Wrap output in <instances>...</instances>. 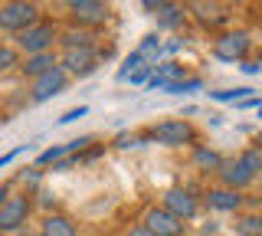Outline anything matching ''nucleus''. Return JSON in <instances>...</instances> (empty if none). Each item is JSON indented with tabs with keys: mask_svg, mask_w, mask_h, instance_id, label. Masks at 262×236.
I'll return each instance as SVG.
<instances>
[{
	"mask_svg": "<svg viewBox=\"0 0 262 236\" xmlns=\"http://www.w3.org/2000/svg\"><path fill=\"white\" fill-rule=\"evenodd\" d=\"M239 233L243 236H262V217L259 213H246L239 220Z\"/></svg>",
	"mask_w": 262,
	"mask_h": 236,
	"instance_id": "b1692460",
	"label": "nucleus"
},
{
	"mask_svg": "<svg viewBox=\"0 0 262 236\" xmlns=\"http://www.w3.org/2000/svg\"><path fill=\"white\" fill-rule=\"evenodd\" d=\"M16 154H20V151H10V154H4V158H0V167H7V164H10V161L16 158Z\"/></svg>",
	"mask_w": 262,
	"mask_h": 236,
	"instance_id": "2f4dec72",
	"label": "nucleus"
},
{
	"mask_svg": "<svg viewBox=\"0 0 262 236\" xmlns=\"http://www.w3.org/2000/svg\"><path fill=\"white\" fill-rule=\"evenodd\" d=\"M187 17H193L196 23H200V27H207V30H216V27H226L233 13H229L223 4L196 0V4H187Z\"/></svg>",
	"mask_w": 262,
	"mask_h": 236,
	"instance_id": "9d476101",
	"label": "nucleus"
},
{
	"mask_svg": "<svg viewBox=\"0 0 262 236\" xmlns=\"http://www.w3.org/2000/svg\"><path fill=\"white\" fill-rule=\"evenodd\" d=\"M249 92H256V89L243 85V89H223V92H210V95L216 102H243V99H249Z\"/></svg>",
	"mask_w": 262,
	"mask_h": 236,
	"instance_id": "5701e85b",
	"label": "nucleus"
},
{
	"mask_svg": "<svg viewBox=\"0 0 262 236\" xmlns=\"http://www.w3.org/2000/svg\"><path fill=\"white\" fill-rule=\"evenodd\" d=\"M0 236H4V233H0Z\"/></svg>",
	"mask_w": 262,
	"mask_h": 236,
	"instance_id": "e433bc0d",
	"label": "nucleus"
},
{
	"mask_svg": "<svg viewBox=\"0 0 262 236\" xmlns=\"http://www.w3.org/2000/svg\"><path fill=\"white\" fill-rule=\"evenodd\" d=\"M85 105H79V109H69V112H66V115L59 118V125H69V121H76V118H85Z\"/></svg>",
	"mask_w": 262,
	"mask_h": 236,
	"instance_id": "bb28decb",
	"label": "nucleus"
},
{
	"mask_svg": "<svg viewBox=\"0 0 262 236\" xmlns=\"http://www.w3.org/2000/svg\"><path fill=\"white\" fill-rule=\"evenodd\" d=\"M59 66L66 69L69 79L92 76L98 66V50L95 46H79V50H59Z\"/></svg>",
	"mask_w": 262,
	"mask_h": 236,
	"instance_id": "0eeeda50",
	"label": "nucleus"
},
{
	"mask_svg": "<svg viewBox=\"0 0 262 236\" xmlns=\"http://www.w3.org/2000/svg\"><path fill=\"white\" fill-rule=\"evenodd\" d=\"M161 207L167 210V213H174L180 223H187V220H193L200 213V200H196L193 190H187V187H170V190H164Z\"/></svg>",
	"mask_w": 262,
	"mask_h": 236,
	"instance_id": "6e6552de",
	"label": "nucleus"
},
{
	"mask_svg": "<svg viewBox=\"0 0 262 236\" xmlns=\"http://www.w3.org/2000/svg\"><path fill=\"white\" fill-rule=\"evenodd\" d=\"M10 194H13V184H4V187H0V207L7 203V197H10Z\"/></svg>",
	"mask_w": 262,
	"mask_h": 236,
	"instance_id": "7c9ffc66",
	"label": "nucleus"
},
{
	"mask_svg": "<svg viewBox=\"0 0 262 236\" xmlns=\"http://www.w3.org/2000/svg\"><path fill=\"white\" fill-rule=\"evenodd\" d=\"M20 181H23V187H27V194H30V190H36V187H39V167L23 170V174H20Z\"/></svg>",
	"mask_w": 262,
	"mask_h": 236,
	"instance_id": "a878e982",
	"label": "nucleus"
},
{
	"mask_svg": "<svg viewBox=\"0 0 262 236\" xmlns=\"http://www.w3.org/2000/svg\"><path fill=\"white\" fill-rule=\"evenodd\" d=\"M154 17H158V30H164V33H177V30L187 23V7L184 4H164V0H158Z\"/></svg>",
	"mask_w": 262,
	"mask_h": 236,
	"instance_id": "4468645a",
	"label": "nucleus"
},
{
	"mask_svg": "<svg viewBox=\"0 0 262 236\" xmlns=\"http://www.w3.org/2000/svg\"><path fill=\"white\" fill-rule=\"evenodd\" d=\"M59 33H62V27L56 20H39L36 27H30V30H23L20 36H16V53H23V56H39V53H53V46L59 43Z\"/></svg>",
	"mask_w": 262,
	"mask_h": 236,
	"instance_id": "f257e3e1",
	"label": "nucleus"
},
{
	"mask_svg": "<svg viewBox=\"0 0 262 236\" xmlns=\"http://www.w3.org/2000/svg\"><path fill=\"white\" fill-rule=\"evenodd\" d=\"M259 66H262V56H259Z\"/></svg>",
	"mask_w": 262,
	"mask_h": 236,
	"instance_id": "c9c22d12",
	"label": "nucleus"
},
{
	"mask_svg": "<svg viewBox=\"0 0 262 236\" xmlns=\"http://www.w3.org/2000/svg\"><path fill=\"white\" fill-rule=\"evenodd\" d=\"M10 69H20V53H16V46L0 43V72H10Z\"/></svg>",
	"mask_w": 262,
	"mask_h": 236,
	"instance_id": "4be33fe9",
	"label": "nucleus"
},
{
	"mask_svg": "<svg viewBox=\"0 0 262 236\" xmlns=\"http://www.w3.org/2000/svg\"><path fill=\"white\" fill-rule=\"evenodd\" d=\"M252 148H259V151H262V128L256 132V141H252Z\"/></svg>",
	"mask_w": 262,
	"mask_h": 236,
	"instance_id": "473e14b6",
	"label": "nucleus"
},
{
	"mask_svg": "<svg viewBox=\"0 0 262 236\" xmlns=\"http://www.w3.org/2000/svg\"><path fill=\"white\" fill-rule=\"evenodd\" d=\"M151 76H154V69L151 66H141L138 72H131L125 82H131V85H147V79H151Z\"/></svg>",
	"mask_w": 262,
	"mask_h": 236,
	"instance_id": "393cba45",
	"label": "nucleus"
},
{
	"mask_svg": "<svg viewBox=\"0 0 262 236\" xmlns=\"http://www.w3.org/2000/svg\"><path fill=\"white\" fill-rule=\"evenodd\" d=\"M256 184H262V174H259V177H256Z\"/></svg>",
	"mask_w": 262,
	"mask_h": 236,
	"instance_id": "f704fd0d",
	"label": "nucleus"
},
{
	"mask_svg": "<svg viewBox=\"0 0 262 236\" xmlns=\"http://www.w3.org/2000/svg\"><path fill=\"white\" fill-rule=\"evenodd\" d=\"M125 236H154V233L147 230V226H141V223H131L128 230H125Z\"/></svg>",
	"mask_w": 262,
	"mask_h": 236,
	"instance_id": "c85d7f7f",
	"label": "nucleus"
},
{
	"mask_svg": "<svg viewBox=\"0 0 262 236\" xmlns=\"http://www.w3.org/2000/svg\"><path fill=\"white\" fill-rule=\"evenodd\" d=\"M236 161H239V164L249 170V174H262V151L259 148H246L243 154H236Z\"/></svg>",
	"mask_w": 262,
	"mask_h": 236,
	"instance_id": "aec40b11",
	"label": "nucleus"
},
{
	"mask_svg": "<svg viewBox=\"0 0 262 236\" xmlns=\"http://www.w3.org/2000/svg\"><path fill=\"white\" fill-rule=\"evenodd\" d=\"M43 20V7L30 4V0H10V4H0V30L4 33L20 36L23 30L36 27Z\"/></svg>",
	"mask_w": 262,
	"mask_h": 236,
	"instance_id": "f03ea898",
	"label": "nucleus"
},
{
	"mask_svg": "<svg viewBox=\"0 0 262 236\" xmlns=\"http://www.w3.org/2000/svg\"><path fill=\"white\" fill-rule=\"evenodd\" d=\"M193 167H200L203 174H216L223 167V158L213 148H207V144H193Z\"/></svg>",
	"mask_w": 262,
	"mask_h": 236,
	"instance_id": "f3484780",
	"label": "nucleus"
},
{
	"mask_svg": "<svg viewBox=\"0 0 262 236\" xmlns=\"http://www.w3.org/2000/svg\"><path fill=\"white\" fill-rule=\"evenodd\" d=\"M154 76L161 79V82H180V79H187V69L180 66L177 59H164L154 66Z\"/></svg>",
	"mask_w": 262,
	"mask_h": 236,
	"instance_id": "6ab92c4d",
	"label": "nucleus"
},
{
	"mask_svg": "<svg viewBox=\"0 0 262 236\" xmlns=\"http://www.w3.org/2000/svg\"><path fill=\"white\" fill-rule=\"evenodd\" d=\"M66 85H69V76H66V69H62V66H56V69H49L46 76L33 79V85H30V99H33V102H46V99H53V95L66 92Z\"/></svg>",
	"mask_w": 262,
	"mask_h": 236,
	"instance_id": "9b49d317",
	"label": "nucleus"
},
{
	"mask_svg": "<svg viewBox=\"0 0 262 236\" xmlns=\"http://www.w3.org/2000/svg\"><path fill=\"white\" fill-rule=\"evenodd\" d=\"M69 154V148L66 144H56V148H46L43 154L36 158V167H53V164H59V161Z\"/></svg>",
	"mask_w": 262,
	"mask_h": 236,
	"instance_id": "412c9836",
	"label": "nucleus"
},
{
	"mask_svg": "<svg viewBox=\"0 0 262 236\" xmlns=\"http://www.w3.org/2000/svg\"><path fill=\"white\" fill-rule=\"evenodd\" d=\"M249 50H252V36L246 30H226L210 46L213 59H220V62H246Z\"/></svg>",
	"mask_w": 262,
	"mask_h": 236,
	"instance_id": "20e7f679",
	"label": "nucleus"
},
{
	"mask_svg": "<svg viewBox=\"0 0 262 236\" xmlns=\"http://www.w3.org/2000/svg\"><path fill=\"white\" fill-rule=\"evenodd\" d=\"M59 46L62 50H79V46H95V33L82 27H69L59 33Z\"/></svg>",
	"mask_w": 262,
	"mask_h": 236,
	"instance_id": "a211bd4d",
	"label": "nucleus"
},
{
	"mask_svg": "<svg viewBox=\"0 0 262 236\" xmlns=\"http://www.w3.org/2000/svg\"><path fill=\"white\" fill-rule=\"evenodd\" d=\"M39 236H79V226L66 213H46L39 220Z\"/></svg>",
	"mask_w": 262,
	"mask_h": 236,
	"instance_id": "2eb2a0df",
	"label": "nucleus"
},
{
	"mask_svg": "<svg viewBox=\"0 0 262 236\" xmlns=\"http://www.w3.org/2000/svg\"><path fill=\"white\" fill-rule=\"evenodd\" d=\"M259 118H262V102H259Z\"/></svg>",
	"mask_w": 262,
	"mask_h": 236,
	"instance_id": "72a5a7b5",
	"label": "nucleus"
},
{
	"mask_svg": "<svg viewBox=\"0 0 262 236\" xmlns=\"http://www.w3.org/2000/svg\"><path fill=\"white\" fill-rule=\"evenodd\" d=\"M141 226H147L154 236H184V233H187V223H180L174 213H167L161 203H154V207L144 210Z\"/></svg>",
	"mask_w": 262,
	"mask_h": 236,
	"instance_id": "1a4fd4ad",
	"label": "nucleus"
},
{
	"mask_svg": "<svg viewBox=\"0 0 262 236\" xmlns=\"http://www.w3.org/2000/svg\"><path fill=\"white\" fill-rule=\"evenodd\" d=\"M246 203V194L229 190V187H210L207 190V207L216 213H239Z\"/></svg>",
	"mask_w": 262,
	"mask_h": 236,
	"instance_id": "f8f14e48",
	"label": "nucleus"
},
{
	"mask_svg": "<svg viewBox=\"0 0 262 236\" xmlns=\"http://www.w3.org/2000/svg\"><path fill=\"white\" fill-rule=\"evenodd\" d=\"M239 69L246 72V76H256L262 66H259V59H246V62H239Z\"/></svg>",
	"mask_w": 262,
	"mask_h": 236,
	"instance_id": "c756f323",
	"label": "nucleus"
},
{
	"mask_svg": "<svg viewBox=\"0 0 262 236\" xmlns=\"http://www.w3.org/2000/svg\"><path fill=\"white\" fill-rule=\"evenodd\" d=\"M66 10H69L72 23L82 27V30H95V27H102V23L112 20V7L102 4V0H69Z\"/></svg>",
	"mask_w": 262,
	"mask_h": 236,
	"instance_id": "423d86ee",
	"label": "nucleus"
},
{
	"mask_svg": "<svg viewBox=\"0 0 262 236\" xmlns=\"http://www.w3.org/2000/svg\"><path fill=\"white\" fill-rule=\"evenodd\" d=\"M180 50H184V39H180V36H174L170 43H161V53H167V56H174Z\"/></svg>",
	"mask_w": 262,
	"mask_h": 236,
	"instance_id": "cd10ccee",
	"label": "nucleus"
},
{
	"mask_svg": "<svg viewBox=\"0 0 262 236\" xmlns=\"http://www.w3.org/2000/svg\"><path fill=\"white\" fill-rule=\"evenodd\" d=\"M151 141L164 144V148H184V144H196V132L187 118H164L151 128Z\"/></svg>",
	"mask_w": 262,
	"mask_h": 236,
	"instance_id": "39448f33",
	"label": "nucleus"
},
{
	"mask_svg": "<svg viewBox=\"0 0 262 236\" xmlns=\"http://www.w3.org/2000/svg\"><path fill=\"white\" fill-rule=\"evenodd\" d=\"M216 177H220V187H229V190H246V187H252L256 184V174H249L239 161H223V167L216 170Z\"/></svg>",
	"mask_w": 262,
	"mask_h": 236,
	"instance_id": "ddd939ff",
	"label": "nucleus"
},
{
	"mask_svg": "<svg viewBox=\"0 0 262 236\" xmlns=\"http://www.w3.org/2000/svg\"><path fill=\"white\" fill-rule=\"evenodd\" d=\"M59 66V53H39V56H27V59L20 62V72L30 79H39V76H46L49 69H56Z\"/></svg>",
	"mask_w": 262,
	"mask_h": 236,
	"instance_id": "dca6fc26",
	"label": "nucleus"
},
{
	"mask_svg": "<svg viewBox=\"0 0 262 236\" xmlns=\"http://www.w3.org/2000/svg\"><path fill=\"white\" fill-rule=\"evenodd\" d=\"M33 217V194L27 190H13L10 197H7V203L0 207V233L4 236H16L27 230Z\"/></svg>",
	"mask_w": 262,
	"mask_h": 236,
	"instance_id": "7ed1b4c3",
	"label": "nucleus"
}]
</instances>
